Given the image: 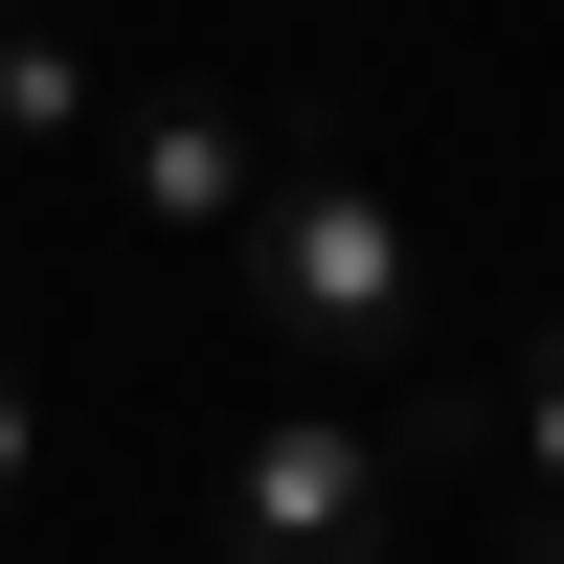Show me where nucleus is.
<instances>
[{
	"label": "nucleus",
	"instance_id": "f257e3e1",
	"mask_svg": "<svg viewBox=\"0 0 564 564\" xmlns=\"http://www.w3.org/2000/svg\"><path fill=\"white\" fill-rule=\"evenodd\" d=\"M249 249V316L294 361H406V316H430V271H406V204L361 159H271V204L226 226Z\"/></svg>",
	"mask_w": 564,
	"mask_h": 564
},
{
	"label": "nucleus",
	"instance_id": "f03ea898",
	"mask_svg": "<svg viewBox=\"0 0 564 564\" xmlns=\"http://www.w3.org/2000/svg\"><path fill=\"white\" fill-rule=\"evenodd\" d=\"M406 520V430H339V406H271L249 452H226V564H384Z\"/></svg>",
	"mask_w": 564,
	"mask_h": 564
},
{
	"label": "nucleus",
	"instance_id": "7ed1b4c3",
	"mask_svg": "<svg viewBox=\"0 0 564 564\" xmlns=\"http://www.w3.org/2000/svg\"><path fill=\"white\" fill-rule=\"evenodd\" d=\"M135 204H159V226H249V204H271V135H249V113H204V90H181V113L135 135Z\"/></svg>",
	"mask_w": 564,
	"mask_h": 564
},
{
	"label": "nucleus",
	"instance_id": "20e7f679",
	"mask_svg": "<svg viewBox=\"0 0 564 564\" xmlns=\"http://www.w3.org/2000/svg\"><path fill=\"white\" fill-rule=\"evenodd\" d=\"M90 113V68H68V23H0V135H68Z\"/></svg>",
	"mask_w": 564,
	"mask_h": 564
},
{
	"label": "nucleus",
	"instance_id": "39448f33",
	"mask_svg": "<svg viewBox=\"0 0 564 564\" xmlns=\"http://www.w3.org/2000/svg\"><path fill=\"white\" fill-rule=\"evenodd\" d=\"M520 475L564 497V316H542V339H520Z\"/></svg>",
	"mask_w": 564,
	"mask_h": 564
},
{
	"label": "nucleus",
	"instance_id": "423d86ee",
	"mask_svg": "<svg viewBox=\"0 0 564 564\" xmlns=\"http://www.w3.org/2000/svg\"><path fill=\"white\" fill-rule=\"evenodd\" d=\"M23 475H45V384L0 361V520H23Z\"/></svg>",
	"mask_w": 564,
	"mask_h": 564
},
{
	"label": "nucleus",
	"instance_id": "0eeeda50",
	"mask_svg": "<svg viewBox=\"0 0 564 564\" xmlns=\"http://www.w3.org/2000/svg\"><path fill=\"white\" fill-rule=\"evenodd\" d=\"M520 564H564V497H542V542H520Z\"/></svg>",
	"mask_w": 564,
	"mask_h": 564
}]
</instances>
